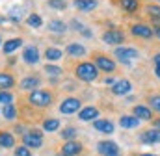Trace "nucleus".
I'll return each instance as SVG.
<instances>
[{
  "label": "nucleus",
  "mask_w": 160,
  "mask_h": 156,
  "mask_svg": "<svg viewBox=\"0 0 160 156\" xmlns=\"http://www.w3.org/2000/svg\"><path fill=\"white\" fill-rule=\"evenodd\" d=\"M28 102L32 106H38V108H47L52 102V95L47 89H34L28 95Z\"/></svg>",
  "instance_id": "nucleus-2"
},
{
  "label": "nucleus",
  "mask_w": 160,
  "mask_h": 156,
  "mask_svg": "<svg viewBox=\"0 0 160 156\" xmlns=\"http://www.w3.org/2000/svg\"><path fill=\"white\" fill-rule=\"evenodd\" d=\"M22 143L24 147L28 149H39L43 145V139H41V132H26L22 136Z\"/></svg>",
  "instance_id": "nucleus-5"
},
{
  "label": "nucleus",
  "mask_w": 160,
  "mask_h": 156,
  "mask_svg": "<svg viewBox=\"0 0 160 156\" xmlns=\"http://www.w3.org/2000/svg\"><path fill=\"white\" fill-rule=\"evenodd\" d=\"M4 22H6V19H4V17H0V24H4Z\"/></svg>",
  "instance_id": "nucleus-42"
},
{
  "label": "nucleus",
  "mask_w": 160,
  "mask_h": 156,
  "mask_svg": "<svg viewBox=\"0 0 160 156\" xmlns=\"http://www.w3.org/2000/svg\"><path fill=\"white\" fill-rule=\"evenodd\" d=\"M47 28L52 32V34H65V30H67V24L63 22V21H60V19H54V21H50L48 24H47Z\"/></svg>",
  "instance_id": "nucleus-18"
},
{
  "label": "nucleus",
  "mask_w": 160,
  "mask_h": 156,
  "mask_svg": "<svg viewBox=\"0 0 160 156\" xmlns=\"http://www.w3.org/2000/svg\"><path fill=\"white\" fill-rule=\"evenodd\" d=\"M62 138L67 139V141H73V139L77 138V128H73V126L63 128V130H62Z\"/></svg>",
  "instance_id": "nucleus-32"
},
{
  "label": "nucleus",
  "mask_w": 160,
  "mask_h": 156,
  "mask_svg": "<svg viewBox=\"0 0 160 156\" xmlns=\"http://www.w3.org/2000/svg\"><path fill=\"white\" fill-rule=\"evenodd\" d=\"M116 58L121 63H130L134 58H138V50L130 46H121V48H116Z\"/></svg>",
  "instance_id": "nucleus-4"
},
{
  "label": "nucleus",
  "mask_w": 160,
  "mask_h": 156,
  "mask_svg": "<svg viewBox=\"0 0 160 156\" xmlns=\"http://www.w3.org/2000/svg\"><path fill=\"white\" fill-rule=\"evenodd\" d=\"M22 13H24V9L15 6V7L9 9V19H11L13 22H21V21H22Z\"/></svg>",
  "instance_id": "nucleus-27"
},
{
  "label": "nucleus",
  "mask_w": 160,
  "mask_h": 156,
  "mask_svg": "<svg viewBox=\"0 0 160 156\" xmlns=\"http://www.w3.org/2000/svg\"><path fill=\"white\" fill-rule=\"evenodd\" d=\"M22 60H24V63H28V65H36V63L39 61V50H38V46H34V45L26 46V48L22 50Z\"/></svg>",
  "instance_id": "nucleus-9"
},
{
  "label": "nucleus",
  "mask_w": 160,
  "mask_h": 156,
  "mask_svg": "<svg viewBox=\"0 0 160 156\" xmlns=\"http://www.w3.org/2000/svg\"><path fill=\"white\" fill-rule=\"evenodd\" d=\"M82 34H84V36H86V37H91V32H89V30H88V28H84V30H82Z\"/></svg>",
  "instance_id": "nucleus-39"
},
{
  "label": "nucleus",
  "mask_w": 160,
  "mask_h": 156,
  "mask_svg": "<svg viewBox=\"0 0 160 156\" xmlns=\"http://www.w3.org/2000/svg\"><path fill=\"white\" fill-rule=\"evenodd\" d=\"M45 73L47 75H50V76H62L63 75V69L62 67H58V65H45Z\"/></svg>",
  "instance_id": "nucleus-31"
},
{
  "label": "nucleus",
  "mask_w": 160,
  "mask_h": 156,
  "mask_svg": "<svg viewBox=\"0 0 160 156\" xmlns=\"http://www.w3.org/2000/svg\"><path fill=\"white\" fill-rule=\"evenodd\" d=\"M102 41L106 45H121L125 41V36H123L121 30H106L102 34Z\"/></svg>",
  "instance_id": "nucleus-8"
},
{
  "label": "nucleus",
  "mask_w": 160,
  "mask_h": 156,
  "mask_svg": "<svg viewBox=\"0 0 160 156\" xmlns=\"http://www.w3.org/2000/svg\"><path fill=\"white\" fill-rule=\"evenodd\" d=\"M93 63H95L97 69H101V71H104V73L116 71V63H114L108 56H104V54H97V56L93 58Z\"/></svg>",
  "instance_id": "nucleus-3"
},
{
  "label": "nucleus",
  "mask_w": 160,
  "mask_h": 156,
  "mask_svg": "<svg viewBox=\"0 0 160 156\" xmlns=\"http://www.w3.org/2000/svg\"><path fill=\"white\" fill-rule=\"evenodd\" d=\"M0 104H2V106L13 104V95L8 93V91H0Z\"/></svg>",
  "instance_id": "nucleus-33"
},
{
  "label": "nucleus",
  "mask_w": 160,
  "mask_h": 156,
  "mask_svg": "<svg viewBox=\"0 0 160 156\" xmlns=\"http://www.w3.org/2000/svg\"><path fill=\"white\" fill-rule=\"evenodd\" d=\"M118 2H119V6L125 9V11H136L138 6H140L138 0H118Z\"/></svg>",
  "instance_id": "nucleus-26"
},
{
  "label": "nucleus",
  "mask_w": 160,
  "mask_h": 156,
  "mask_svg": "<svg viewBox=\"0 0 160 156\" xmlns=\"http://www.w3.org/2000/svg\"><path fill=\"white\" fill-rule=\"evenodd\" d=\"M149 106H151L155 112H160V95H153V97H149Z\"/></svg>",
  "instance_id": "nucleus-36"
},
{
  "label": "nucleus",
  "mask_w": 160,
  "mask_h": 156,
  "mask_svg": "<svg viewBox=\"0 0 160 156\" xmlns=\"http://www.w3.org/2000/svg\"><path fill=\"white\" fill-rule=\"evenodd\" d=\"M97 151L102 156H108V154H114V153H119V147H118V143H114V141H101V143L97 145Z\"/></svg>",
  "instance_id": "nucleus-11"
},
{
  "label": "nucleus",
  "mask_w": 160,
  "mask_h": 156,
  "mask_svg": "<svg viewBox=\"0 0 160 156\" xmlns=\"http://www.w3.org/2000/svg\"><path fill=\"white\" fill-rule=\"evenodd\" d=\"M142 156H157V154H142Z\"/></svg>",
  "instance_id": "nucleus-45"
},
{
  "label": "nucleus",
  "mask_w": 160,
  "mask_h": 156,
  "mask_svg": "<svg viewBox=\"0 0 160 156\" xmlns=\"http://www.w3.org/2000/svg\"><path fill=\"white\" fill-rule=\"evenodd\" d=\"M19 46H22V39H21V37L8 39V41L2 45V52H4V54H13Z\"/></svg>",
  "instance_id": "nucleus-13"
},
{
  "label": "nucleus",
  "mask_w": 160,
  "mask_h": 156,
  "mask_svg": "<svg viewBox=\"0 0 160 156\" xmlns=\"http://www.w3.org/2000/svg\"><path fill=\"white\" fill-rule=\"evenodd\" d=\"M80 151H82V145L78 141H67L62 147V154H65V156H77Z\"/></svg>",
  "instance_id": "nucleus-15"
},
{
  "label": "nucleus",
  "mask_w": 160,
  "mask_h": 156,
  "mask_svg": "<svg viewBox=\"0 0 160 156\" xmlns=\"http://www.w3.org/2000/svg\"><path fill=\"white\" fill-rule=\"evenodd\" d=\"M155 73H157V76L160 78V54L155 56Z\"/></svg>",
  "instance_id": "nucleus-38"
},
{
  "label": "nucleus",
  "mask_w": 160,
  "mask_h": 156,
  "mask_svg": "<svg viewBox=\"0 0 160 156\" xmlns=\"http://www.w3.org/2000/svg\"><path fill=\"white\" fill-rule=\"evenodd\" d=\"M153 32H155V36L160 39V26H157V30H153Z\"/></svg>",
  "instance_id": "nucleus-41"
},
{
  "label": "nucleus",
  "mask_w": 160,
  "mask_h": 156,
  "mask_svg": "<svg viewBox=\"0 0 160 156\" xmlns=\"http://www.w3.org/2000/svg\"><path fill=\"white\" fill-rule=\"evenodd\" d=\"M130 32H132V36L142 37V39H151L153 36H155V32H153L147 24H142V22L132 24V26H130Z\"/></svg>",
  "instance_id": "nucleus-7"
},
{
  "label": "nucleus",
  "mask_w": 160,
  "mask_h": 156,
  "mask_svg": "<svg viewBox=\"0 0 160 156\" xmlns=\"http://www.w3.org/2000/svg\"><path fill=\"white\" fill-rule=\"evenodd\" d=\"M147 15L155 21H160V7L158 6H147Z\"/></svg>",
  "instance_id": "nucleus-34"
},
{
  "label": "nucleus",
  "mask_w": 160,
  "mask_h": 156,
  "mask_svg": "<svg viewBox=\"0 0 160 156\" xmlns=\"http://www.w3.org/2000/svg\"><path fill=\"white\" fill-rule=\"evenodd\" d=\"M43 128H45L47 132H54V130L60 128V121H58V119H45V121H43Z\"/></svg>",
  "instance_id": "nucleus-28"
},
{
  "label": "nucleus",
  "mask_w": 160,
  "mask_h": 156,
  "mask_svg": "<svg viewBox=\"0 0 160 156\" xmlns=\"http://www.w3.org/2000/svg\"><path fill=\"white\" fill-rule=\"evenodd\" d=\"M75 75L78 80L82 82H93L95 78L99 76V69L95 67V63H89V61H82L77 65L75 69Z\"/></svg>",
  "instance_id": "nucleus-1"
},
{
  "label": "nucleus",
  "mask_w": 160,
  "mask_h": 156,
  "mask_svg": "<svg viewBox=\"0 0 160 156\" xmlns=\"http://www.w3.org/2000/svg\"><path fill=\"white\" fill-rule=\"evenodd\" d=\"M48 6L52 9H65L67 7V2L65 0H48Z\"/></svg>",
  "instance_id": "nucleus-35"
},
{
  "label": "nucleus",
  "mask_w": 160,
  "mask_h": 156,
  "mask_svg": "<svg viewBox=\"0 0 160 156\" xmlns=\"http://www.w3.org/2000/svg\"><path fill=\"white\" fill-rule=\"evenodd\" d=\"M56 156H65V154H62V153H60V154H56Z\"/></svg>",
  "instance_id": "nucleus-46"
},
{
  "label": "nucleus",
  "mask_w": 160,
  "mask_h": 156,
  "mask_svg": "<svg viewBox=\"0 0 160 156\" xmlns=\"http://www.w3.org/2000/svg\"><path fill=\"white\" fill-rule=\"evenodd\" d=\"M142 141H143V143H160V128L145 130V132L142 134Z\"/></svg>",
  "instance_id": "nucleus-17"
},
{
  "label": "nucleus",
  "mask_w": 160,
  "mask_h": 156,
  "mask_svg": "<svg viewBox=\"0 0 160 156\" xmlns=\"http://www.w3.org/2000/svg\"><path fill=\"white\" fill-rule=\"evenodd\" d=\"M80 108V100L78 99H75V97H69V99H65V100H62V104H60V112L62 114H65V115H71V114H77Z\"/></svg>",
  "instance_id": "nucleus-6"
},
{
  "label": "nucleus",
  "mask_w": 160,
  "mask_h": 156,
  "mask_svg": "<svg viewBox=\"0 0 160 156\" xmlns=\"http://www.w3.org/2000/svg\"><path fill=\"white\" fill-rule=\"evenodd\" d=\"M26 24L32 26V28H41V26H43V21H41V17L38 15V13H32V15H28Z\"/></svg>",
  "instance_id": "nucleus-29"
},
{
  "label": "nucleus",
  "mask_w": 160,
  "mask_h": 156,
  "mask_svg": "<svg viewBox=\"0 0 160 156\" xmlns=\"http://www.w3.org/2000/svg\"><path fill=\"white\" fill-rule=\"evenodd\" d=\"M99 115V110L95 106H86L78 112V119L80 121H95Z\"/></svg>",
  "instance_id": "nucleus-12"
},
{
  "label": "nucleus",
  "mask_w": 160,
  "mask_h": 156,
  "mask_svg": "<svg viewBox=\"0 0 160 156\" xmlns=\"http://www.w3.org/2000/svg\"><path fill=\"white\" fill-rule=\"evenodd\" d=\"M104 84H106V85H110V84H114V78L110 76V78H104Z\"/></svg>",
  "instance_id": "nucleus-40"
},
{
  "label": "nucleus",
  "mask_w": 160,
  "mask_h": 156,
  "mask_svg": "<svg viewBox=\"0 0 160 156\" xmlns=\"http://www.w3.org/2000/svg\"><path fill=\"white\" fill-rule=\"evenodd\" d=\"M15 145V138L9 132H0V147L4 149H11Z\"/></svg>",
  "instance_id": "nucleus-24"
},
{
  "label": "nucleus",
  "mask_w": 160,
  "mask_h": 156,
  "mask_svg": "<svg viewBox=\"0 0 160 156\" xmlns=\"http://www.w3.org/2000/svg\"><path fill=\"white\" fill-rule=\"evenodd\" d=\"M0 43H2V37H0Z\"/></svg>",
  "instance_id": "nucleus-47"
},
{
  "label": "nucleus",
  "mask_w": 160,
  "mask_h": 156,
  "mask_svg": "<svg viewBox=\"0 0 160 156\" xmlns=\"http://www.w3.org/2000/svg\"><path fill=\"white\" fill-rule=\"evenodd\" d=\"M155 123H157V126H158V128H160V119H157V121H155Z\"/></svg>",
  "instance_id": "nucleus-43"
},
{
  "label": "nucleus",
  "mask_w": 160,
  "mask_h": 156,
  "mask_svg": "<svg viewBox=\"0 0 160 156\" xmlns=\"http://www.w3.org/2000/svg\"><path fill=\"white\" fill-rule=\"evenodd\" d=\"M15 156H32V151L22 145V147H17L15 149Z\"/></svg>",
  "instance_id": "nucleus-37"
},
{
  "label": "nucleus",
  "mask_w": 160,
  "mask_h": 156,
  "mask_svg": "<svg viewBox=\"0 0 160 156\" xmlns=\"http://www.w3.org/2000/svg\"><path fill=\"white\" fill-rule=\"evenodd\" d=\"M99 6L97 0H75V7L80 11H91Z\"/></svg>",
  "instance_id": "nucleus-19"
},
{
  "label": "nucleus",
  "mask_w": 160,
  "mask_h": 156,
  "mask_svg": "<svg viewBox=\"0 0 160 156\" xmlns=\"http://www.w3.org/2000/svg\"><path fill=\"white\" fill-rule=\"evenodd\" d=\"M132 91V84L128 82V80H118L116 84H114V87H112V93L114 95H118V97H123V95H128Z\"/></svg>",
  "instance_id": "nucleus-10"
},
{
  "label": "nucleus",
  "mask_w": 160,
  "mask_h": 156,
  "mask_svg": "<svg viewBox=\"0 0 160 156\" xmlns=\"http://www.w3.org/2000/svg\"><path fill=\"white\" fill-rule=\"evenodd\" d=\"M62 56H63V52H62L60 48H54V46H52V48H47V50H45V58H47L48 61H56V60H60Z\"/></svg>",
  "instance_id": "nucleus-25"
},
{
  "label": "nucleus",
  "mask_w": 160,
  "mask_h": 156,
  "mask_svg": "<svg viewBox=\"0 0 160 156\" xmlns=\"http://www.w3.org/2000/svg\"><path fill=\"white\" fill-rule=\"evenodd\" d=\"M119 124H121V128H136L140 124V119L134 115H121Z\"/></svg>",
  "instance_id": "nucleus-20"
},
{
  "label": "nucleus",
  "mask_w": 160,
  "mask_h": 156,
  "mask_svg": "<svg viewBox=\"0 0 160 156\" xmlns=\"http://www.w3.org/2000/svg\"><path fill=\"white\" fill-rule=\"evenodd\" d=\"M108 156H121L119 153H114V154H108Z\"/></svg>",
  "instance_id": "nucleus-44"
},
{
  "label": "nucleus",
  "mask_w": 160,
  "mask_h": 156,
  "mask_svg": "<svg viewBox=\"0 0 160 156\" xmlns=\"http://www.w3.org/2000/svg\"><path fill=\"white\" fill-rule=\"evenodd\" d=\"M67 54L73 56V58H82V56L86 54V48H84V45H80V43H71V45L67 46Z\"/></svg>",
  "instance_id": "nucleus-21"
},
{
  "label": "nucleus",
  "mask_w": 160,
  "mask_h": 156,
  "mask_svg": "<svg viewBox=\"0 0 160 156\" xmlns=\"http://www.w3.org/2000/svg\"><path fill=\"white\" fill-rule=\"evenodd\" d=\"M2 114H4V117H6L8 121H11V119H15V115H17V108H15L13 104L2 106Z\"/></svg>",
  "instance_id": "nucleus-30"
},
{
  "label": "nucleus",
  "mask_w": 160,
  "mask_h": 156,
  "mask_svg": "<svg viewBox=\"0 0 160 156\" xmlns=\"http://www.w3.org/2000/svg\"><path fill=\"white\" fill-rule=\"evenodd\" d=\"M41 84V80L38 76H24L22 80H21V89H24V91H34L38 85Z\"/></svg>",
  "instance_id": "nucleus-14"
},
{
  "label": "nucleus",
  "mask_w": 160,
  "mask_h": 156,
  "mask_svg": "<svg viewBox=\"0 0 160 156\" xmlns=\"http://www.w3.org/2000/svg\"><path fill=\"white\" fill-rule=\"evenodd\" d=\"M93 126H95L99 132H102V134H112V132H114V124H112L108 119H95V121H93Z\"/></svg>",
  "instance_id": "nucleus-16"
},
{
  "label": "nucleus",
  "mask_w": 160,
  "mask_h": 156,
  "mask_svg": "<svg viewBox=\"0 0 160 156\" xmlns=\"http://www.w3.org/2000/svg\"><path fill=\"white\" fill-rule=\"evenodd\" d=\"M13 84H15V78L9 73H0V91H6V89L13 87Z\"/></svg>",
  "instance_id": "nucleus-22"
},
{
  "label": "nucleus",
  "mask_w": 160,
  "mask_h": 156,
  "mask_svg": "<svg viewBox=\"0 0 160 156\" xmlns=\"http://www.w3.org/2000/svg\"><path fill=\"white\" fill-rule=\"evenodd\" d=\"M158 2H160V0H158Z\"/></svg>",
  "instance_id": "nucleus-48"
},
{
  "label": "nucleus",
  "mask_w": 160,
  "mask_h": 156,
  "mask_svg": "<svg viewBox=\"0 0 160 156\" xmlns=\"http://www.w3.org/2000/svg\"><path fill=\"white\" fill-rule=\"evenodd\" d=\"M132 112H134V117H138V119H151V115H153V112L147 106H142V104L134 106Z\"/></svg>",
  "instance_id": "nucleus-23"
}]
</instances>
